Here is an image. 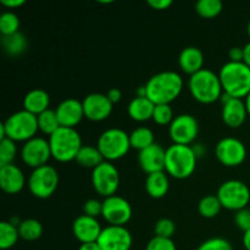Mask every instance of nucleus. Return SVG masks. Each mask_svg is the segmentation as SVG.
Instances as JSON below:
<instances>
[{
    "mask_svg": "<svg viewBox=\"0 0 250 250\" xmlns=\"http://www.w3.org/2000/svg\"><path fill=\"white\" fill-rule=\"evenodd\" d=\"M183 88V80L175 71H163L151 76L146 84V98L155 105L170 104L177 99Z\"/></svg>",
    "mask_w": 250,
    "mask_h": 250,
    "instance_id": "obj_1",
    "label": "nucleus"
},
{
    "mask_svg": "<svg viewBox=\"0 0 250 250\" xmlns=\"http://www.w3.org/2000/svg\"><path fill=\"white\" fill-rule=\"evenodd\" d=\"M198 155L190 146L172 144L166 149L165 171L176 180H186L197 167Z\"/></svg>",
    "mask_w": 250,
    "mask_h": 250,
    "instance_id": "obj_2",
    "label": "nucleus"
},
{
    "mask_svg": "<svg viewBox=\"0 0 250 250\" xmlns=\"http://www.w3.org/2000/svg\"><path fill=\"white\" fill-rule=\"evenodd\" d=\"M222 89L232 98L243 99L250 93V67L244 62L225 63L219 72Z\"/></svg>",
    "mask_w": 250,
    "mask_h": 250,
    "instance_id": "obj_3",
    "label": "nucleus"
},
{
    "mask_svg": "<svg viewBox=\"0 0 250 250\" xmlns=\"http://www.w3.org/2000/svg\"><path fill=\"white\" fill-rule=\"evenodd\" d=\"M39 131L38 120L36 115L20 110L10 115L1 125H0V141L4 138H10L14 142H28L34 138Z\"/></svg>",
    "mask_w": 250,
    "mask_h": 250,
    "instance_id": "obj_4",
    "label": "nucleus"
},
{
    "mask_svg": "<svg viewBox=\"0 0 250 250\" xmlns=\"http://www.w3.org/2000/svg\"><path fill=\"white\" fill-rule=\"evenodd\" d=\"M188 88L192 97L202 104H212L224 94L219 75L209 68H203L190 76Z\"/></svg>",
    "mask_w": 250,
    "mask_h": 250,
    "instance_id": "obj_5",
    "label": "nucleus"
},
{
    "mask_svg": "<svg viewBox=\"0 0 250 250\" xmlns=\"http://www.w3.org/2000/svg\"><path fill=\"white\" fill-rule=\"evenodd\" d=\"M51 156L59 163L76 160V156L83 146L82 139L76 128L60 127L49 137Z\"/></svg>",
    "mask_w": 250,
    "mask_h": 250,
    "instance_id": "obj_6",
    "label": "nucleus"
},
{
    "mask_svg": "<svg viewBox=\"0 0 250 250\" xmlns=\"http://www.w3.org/2000/svg\"><path fill=\"white\" fill-rule=\"evenodd\" d=\"M97 146L105 161L111 163L119 160L124 158L131 149L129 134L117 127L109 128L100 134Z\"/></svg>",
    "mask_w": 250,
    "mask_h": 250,
    "instance_id": "obj_7",
    "label": "nucleus"
},
{
    "mask_svg": "<svg viewBox=\"0 0 250 250\" xmlns=\"http://www.w3.org/2000/svg\"><path fill=\"white\" fill-rule=\"evenodd\" d=\"M217 198L222 208L232 211L246 209L250 202V189L239 180H229L217 189Z\"/></svg>",
    "mask_w": 250,
    "mask_h": 250,
    "instance_id": "obj_8",
    "label": "nucleus"
},
{
    "mask_svg": "<svg viewBox=\"0 0 250 250\" xmlns=\"http://www.w3.org/2000/svg\"><path fill=\"white\" fill-rule=\"evenodd\" d=\"M29 192L39 199H48L59 186V173L55 167L44 165L32 171L27 182Z\"/></svg>",
    "mask_w": 250,
    "mask_h": 250,
    "instance_id": "obj_9",
    "label": "nucleus"
},
{
    "mask_svg": "<svg viewBox=\"0 0 250 250\" xmlns=\"http://www.w3.org/2000/svg\"><path fill=\"white\" fill-rule=\"evenodd\" d=\"M92 185L95 192L104 198L116 194L120 186V172L110 161H104L92 172Z\"/></svg>",
    "mask_w": 250,
    "mask_h": 250,
    "instance_id": "obj_10",
    "label": "nucleus"
},
{
    "mask_svg": "<svg viewBox=\"0 0 250 250\" xmlns=\"http://www.w3.org/2000/svg\"><path fill=\"white\" fill-rule=\"evenodd\" d=\"M199 133V124L193 115L181 114L173 119L168 127V134L173 144L190 146Z\"/></svg>",
    "mask_w": 250,
    "mask_h": 250,
    "instance_id": "obj_11",
    "label": "nucleus"
},
{
    "mask_svg": "<svg viewBox=\"0 0 250 250\" xmlns=\"http://www.w3.org/2000/svg\"><path fill=\"white\" fill-rule=\"evenodd\" d=\"M215 154L222 165L227 167H236L246 160L247 148L239 139L234 137H225L217 143Z\"/></svg>",
    "mask_w": 250,
    "mask_h": 250,
    "instance_id": "obj_12",
    "label": "nucleus"
},
{
    "mask_svg": "<svg viewBox=\"0 0 250 250\" xmlns=\"http://www.w3.org/2000/svg\"><path fill=\"white\" fill-rule=\"evenodd\" d=\"M102 216L110 226H125L132 217V207L128 200L115 194L104 199Z\"/></svg>",
    "mask_w": 250,
    "mask_h": 250,
    "instance_id": "obj_13",
    "label": "nucleus"
},
{
    "mask_svg": "<svg viewBox=\"0 0 250 250\" xmlns=\"http://www.w3.org/2000/svg\"><path fill=\"white\" fill-rule=\"evenodd\" d=\"M21 158L22 161L33 170L41 167V166L48 165L49 159L53 158L49 141L42 138V137H34V138L29 139L22 146Z\"/></svg>",
    "mask_w": 250,
    "mask_h": 250,
    "instance_id": "obj_14",
    "label": "nucleus"
},
{
    "mask_svg": "<svg viewBox=\"0 0 250 250\" xmlns=\"http://www.w3.org/2000/svg\"><path fill=\"white\" fill-rule=\"evenodd\" d=\"M98 244L102 250H129L133 243L132 234L125 226H107L103 229Z\"/></svg>",
    "mask_w": 250,
    "mask_h": 250,
    "instance_id": "obj_15",
    "label": "nucleus"
},
{
    "mask_svg": "<svg viewBox=\"0 0 250 250\" xmlns=\"http://www.w3.org/2000/svg\"><path fill=\"white\" fill-rule=\"evenodd\" d=\"M83 110L84 117L94 122H100L106 120L111 115L114 104L109 100L106 94L102 93H92L83 99Z\"/></svg>",
    "mask_w": 250,
    "mask_h": 250,
    "instance_id": "obj_16",
    "label": "nucleus"
},
{
    "mask_svg": "<svg viewBox=\"0 0 250 250\" xmlns=\"http://www.w3.org/2000/svg\"><path fill=\"white\" fill-rule=\"evenodd\" d=\"M55 112L60 126L68 127V128H75L84 117L82 102L75 98L62 100L55 109Z\"/></svg>",
    "mask_w": 250,
    "mask_h": 250,
    "instance_id": "obj_17",
    "label": "nucleus"
},
{
    "mask_svg": "<svg viewBox=\"0 0 250 250\" xmlns=\"http://www.w3.org/2000/svg\"><path fill=\"white\" fill-rule=\"evenodd\" d=\"M165 156L166 149H164L160 144L154 143L153 146L139 151V166L146 175L165 171Z\"/></svg>",
    "mask_w": 250,
    "mask_h": 250,
    "instance_id": "obj_18",
    "label": "nucleus"
},
{
    "mask_svg": "<svg viewBox=\"0 0 250 250\" xmlns=\"http://www.w3.org/2000/svg\"><path fill=\"white\" fill-rule=\"evenodd\" d=\"M102 231L103 229L99 221L94 217L87 216L84 214L78 216L72 225L73 236L76 237L77 241L81 242V244L97 242Z\"/></svg>",
    "mask_w": 250,
    "mask_h": 250,
    "instance_id": "obj_19",
    "label": "nucleus"
},
{
    "mask_svg": "<svg viewBox=\"0 0 250 250\" xmlns=\"http://www.w3.org/2000/svg\"><path fill=\"white\" fill-rule=\"evenodd\" d=\"M26 178L19 166L6 165L0 167V187L6 194H17L23 189Z\"/></svg>",
    "mask_w": 250,
    "mask_h": 250,
    "instance_id": "obj_20",
    "label": "nucleus"
},
{
    "mask_svg": "<svg viewBox=\"0 0 250 250\" xmlns=\"http://www.w3.org/2000/svg\"><path fill=\"white\" fill-rule=\"evenodd\" d=\"M247 116H249L247 111L246 103L243 99L232 98L229 102L222 106V121L225 125L231 128H238L246 122Z\"/></svg>",
    "mask_w": 250,
    "mask_h": 250,
    "instance_id": "obj_21",
    "label": "nucleus"
},
{
    "mask_svg": "<svg viewBox=\"0 0 250 250\" xmlns=\"http://www.w3.org/2000/svg\"><path fill=\"white\" fill-rule=\"evenodd\" d=\"M178 65L185 73L189 76L194 75L204 68V54L197 46H187L181 51Z\"/></svg>",
    "mask_w": 250,
    "mask_h": 250,
    "instance_id": "obj_22",
    "label": "nucleus"
},
{
    "mask_svg": "<svg viewBox=\"0 0 250 250\" xmlns=\"http://www.w3.org/2000/svg\"><path fill=\"white\" fill-rule=\"evenodd\" d=\"M49 105H50V97L48 92L39 88L29 90L23 98V110L36 116L48 110Z\"/></svg>",
    "mask_w": 250,
    "mask_h": 250,
    "instance_id": "obj_23",
    "label": "nucleus"
},
{
    "mask_svg": "<svg viewBox=\"0 0 250 250\" xmlns=\"http://www.w3.org/2000/svg\"><path fill=\"white\" fill-rule=\"evenodd\" d=\"M155 104L146 97H136L129 102L127 111L129 117L137 122H144L153 119Z\"/></svg>",
    "mask_w": 250,
    "mask_h": 250,
    "instance_id": "obj_24",
    "label": "nucleus"
},
{
    "mask_svg": "<svg viewBox=\"0 0 250 250\" xmlns=\"http://www.w3.org/2000/svg\"><path fill=\"white\" fill-rule=\"evenodd\" d=\"M170 188L167 173L165 171L150 173L146 176V190L154 199H161L165 197Z\"/></svg>",
    "mask_w": 250,
    "mask_h": 250,
    "instance_id": "obj_25",
    "label": "nucleus"
},
{
    "mask_svg": "<svg viewBox=\"0 0 250 250\" xmlns=\"http://www.w3.org/2000/svg\"><path fill=\"white\" fill-rule=\"evenodd\" d=\"M1 46L9 56H19L26 51L28 41L23 33L17 32L11 36H1Z\"/></svg>",
    "mask_w": 250,
    "mask_h": 250,
    "instance_id": "obj_26",
    "label": "nucleus"
},
{
    "mask_svg": "<svg viewBox=\"0 0 250 250\" xmlns=\"http://www.w3.org/2000/svg\"><path fill=\"white\" fill-rule=\"evenodd\" d=\"M76 163L80 166L84 168H92L94 170L97 166L104 163V158H103L102 153L99 151L98 146H83L81 148L80 153L76 156Z\"/></svg>",
    "mask_w": 250,
    "mask_h": 250,
    "instance_id": "obj_27",
    "label": "nucleus"
},
{
    "mask_svg": "<svg viewBox=\"0 0 250 250\" xmlns=\"http://www.w3.org/2000/svg\"><path fill=\"white\" fill-rule=\"evenodd\" d=\"M129 143H131V148L139 151L153 146L155 143L153 131L148 127H138L129 134Z\"/></svg>",
    "mask_w": 250,
    "mask_h": 250,
    "instance_id": "obj_28",
    "label": "nucleus"
},
{
    "mask_svg": "<svg viewBox=\"0 0 250 250\" xmlns=\"http://www.w3.org/2000/svg\"><path fill=\"white\" fill-rule=\"evenodd\" d=\"M20 238L19 227L10 221H2L0 224V249L6 250L12 248Z\"/></svg>",
    "mask_w": 250,
    "mask_h": 250,
    "instance_id": "obj_29",
    "label": "nucleus"
},
{
    "mask_svg": "<svg viewBox=\"0 0 250 250\" xmlns=\"http://www.w3.org/2000/svg\"><path fill=\"white\" fill-rule=\"evenodd\" d=\"M20 237L27 242L37 241L43 234V226L36 219H27L19 225Z\"/></svg>",
    "mask_w": 250,
    "mask_h": 250,
    "instance_id": "obj_30",
    "label": "nucleus"
},
{
    "mask_svg": "<svg viewBox=\"0 0 250 250\" xmlns=\"http://www.w3.org/2000/svg\"><path fill=\"white\" fill-rule=\"evenodd\" d=\"M37 120H38L39 131L43 132L44 134H48L49 137L53 133H55L61 127L58 116H56L55 110H45V111L37 116Z\"/></svg>",
    "mask_w": 250,
    "mask_h": 250,
    "instance_id": "obj_31",
    "label": "nucleus"
},
{
    "mask_svg": "<svg viewBox=\"0 0 250 250\" xmlns=\"http://www.w3.org/2000/svg\"><path fill=\"white\" fill-rule=\"evenodd\" d=\"M222 209V205L220 203L217 195H205L202 198L198 205L199 214L205 219H214L220 214Z\"/></svg>",
    "mask_w": 250,
    "mask_h": 250,
    "instance_id": "obj_32",
    "label": "nucleus"
},
{
    "mask_svg": "<svg viewBox=\"0 0 250 250\" xmlns=\"http://www.w3.org/2000/svg\"><path fill=\"white\" fill-rule=\"evenodd\" d=\"M221 0H199L195 4V11L203 19H214L222 11Z\"/></svg>",
    "mask_w": 250,
    "mask_h": 250,
    "instance_id": "obj_33",
    "label": "nucleus"
},
{
    "mask_svg": "<svg viewBox=\"0 0 250 250\" xmlns=\"http://www.w3.org/2000/svg\"><path fill=\"white\" fill-rule=\"evenodd\" d=\"M20 29V19L15 12L6 11L0 16V32L1 36H11Z\"/></svg>",
    "mask_w": 250,
    "mask_h": 250,
    "instance_id": "obj_34",
    "label": "nucleus"
},
{
    "mask_svg": "<svg viewBox=\"0 0 250 250\" xmlns=\"http://www.w3.org/2000/svg\"><path fill=\"white\" fill-rule=\"evenodd\" d=\"M17 148L16 142L10 138H4L0 141V167L11 165L16 156Z\"/></svg>",
    "mask_w": 250,
    "mask_h": 250,
    "instance_id": "obj_35",
    "label": "nucleus"
},
{
    "mask_svg": "<svg viewBox=\"0 0 250 250\" xmlns=\"http://www.w3.org/2000/svg\"><path fill=\"white\" fill-rule=\"evenodd\" d=\"M175 116H173V110L170 104H160L155 105L153 114V120L155 124L160 125V126H170L171 122L173 121Z\"/></svg>",
    "mask_w": 250,
    "mask_h": 250,
    "instance_id": "obj_36",
    "label": "nucleus"
},
{
    "mask_svg": "<svg viewBox=\"0 0 250 250\" xmlns=\"http://www.w3.org/2000/svg\"><path fill=\"white\" fill-rule=\"evenodd\" d=\"M154 231H155L156 237L172 239V236L176 232V225L170 219H160L156 221Z\"/></svg>",
    "mask_w": 250,
    "mask_h": 250,
    "instance_id": "obj_37",
    "label": "nucleus"
},
{
    "mask_svg": "<svg viewBox=\"0 0 250 250\" xmlns=\"http://www.w3.org/2000/svg\"><path fill=\"white\" fill-rule=\"evenodd\" d=\"M197 250H233V247L225 238H210L203 242Z\"/></svg>",
    "mask_w": 250,
    "mask_h": 250,
    "instance_id": "obj_38",
    "label": "nucleus"
},
{
    "mask_svg": "<svg viewBox=\"0 0 250 250\" xmlns=\"http://www.w3.org/2000/svg\"><path fill=\"white\" fill-rule=\"evenodd\" d=\"M146 250H177V248L172 239L155 236L146 244Z\"/></svg>",
    "mask_w": 250,
    "mask_h": 250,
    "instance_id": "obj_39",
    "label": "nucleus"
},
{
    "mask_svg": "<svg viewBox=\"0 0 250 250\" xmlns=\"http://www.w3.org/2000/svg\"><path fill=\"white\" fill-rule=\"evenodd\" d=\"M234 224L238 227L239 229H242L243 232H247L250 229V209L246 208V209H242L239 211H236L234 215Z\"/></svg>",
    "mask_w": 250,
    "mask_h": 250,
    "instance_id": "obj_40",
    "label": "nucleus"
},
{
    "mask_svg": "<svg viewBox=\"0 0 250 250\" xmlns=\"http://www.w3.org/2000/svg\"><path fill=\"white\" fill-rule=\"evenodd\" d=\"M83 214L97 219L99 215L103 214V203L97 199L87 200L83 205Z\"/></svg>",
    "mask_w": 250,
    "mask_h": 250,
    "instance_id": "obj_41",
    "label": "nucleus"
},
{
    "mask_svg": "<svg viewBox=\"0 0 250 250\" xmlns=\"http://www.w3.org/2000/svg\"><path fill=\"white\" fill-rule=\"evenodd\" d=\"M229 58L231 62H243L244 61V49L241 46H233L229 49Z\"/></svg>",
    "mask_w": 250,
    "mask_h": 250,
    "instance_id": "obj_42",
    "label": "nucleus"
},
{
    "mask_svg": "<svg viewBox=\"0 0 250 250\" xmlns=\"http://www.w3.org/2000/svg\"><path fill=\"white\" fill-rule=\"evenodd\" d=\"M148 5L154 10H166L172 5V0H148Z\"/></svg>",
    "mask_w": 250,
    "mask_h": 250,
    "instance_id": "obj_43",
    "label": "nucleus"
},
{
    "mask_svg": "<svg viewBox=\"0 0 250 250\" xmlns=\"http://www.w3.org/2000/svg\"><path fill=\"white\" fill-rule=\"evenodd\" d=\"M106 95L112 104H116V103H119L122 98V93L119 88H111V89H109V92L106 93Z\"/></svg>",
    "mask_w": 250,
    "mask_h": 250,
    "instance_id": "obj_44",
    "label": "nucleus"
},
{
    "mask_svg": "<svg viewBox=\"0 0 250 250\" xmlns=\"http://www.w3.org/2000/svg\"><path fill=\"white\" fill-rule=\"evenodd\" d=\"M2 6L7 7V9H17V7H21L24 4V0H1Z\"/></svg>",
    "mask_w": 250,
    "mask_h": 250,
    "instance_id": "obj_45",
    "label": "nucleus"
},
{
    "mask_svg": "<svg viewBox=\"0 0 250 250\" xmlns=\"http://www.w3.org/2000/svg\"><path fill=\"white\" fill-rule=\"evenodd\" d=\"M78 250H102L98 242H90V243H82Z\"/></svg>",
    "mask_w": 250,
    "mask_h": 250,
    "instance_id": "obj_46",
    "label": "nucleus"
},
{
    "mask_svg": "<svg viewBox=\"0 0 250 250\" xmlns=\"http://www.w3.org/2000/svg\"><path fill=\"white\" fill-rule=\"evenodd\" d=\"M243 49H244V61L243 62L250 67V42L243 46Z\"/></svg>",
    "mask_w": 250,
    "mask_h": 250,
    "instance_id": "obj_47",
    "label": "nucleus"
},
{
    "mask_svg": "<svg viewBox=\"0 0 250 250\" xmlns=\"http://www.w3.org/2000/svg\"><path fill=\"white\" fill-rule=\"evenodd\" d=\"M243 244H244V248H246L247 250H250V229H249V231L244 232Z\"/></svg>",
    "mask_w": 250,
    "mask_h": 250,
    "instance_id": "obj_48",
    "label": "nucleus"
},
{
    "mask_svg": "<svg viewBox=\"0 0 250 250\" xmlns=\"http://www.w3.org/2000/svg\"><path fill=\"white\" fill-rule=\"evenodd\" d=\"M246 106H247V111H248V115L250 116V93L248 94V97L246 98Z\"/></svg>",
    "mask_w": 250,
    "mask_h": 250,
    "instance_id": "obj_49",
    "label": "nucleus"
},
{
    "mask_svg": "<svg viewBox=\"0 0 250 250\" xmlns=\"http://www.w3.org/2000/svg\"><path fill=\"white\" fill-rule=\"evenodd\" d=\"M247 32H248V36H249V38H250V21H249V23H248V27H247Z\"/></svg>",
    "mask_w": 250,
    "mask_h": 250,
    "instance_id": "obj_50",
    "label": "nucleus"
}]
</instances>
